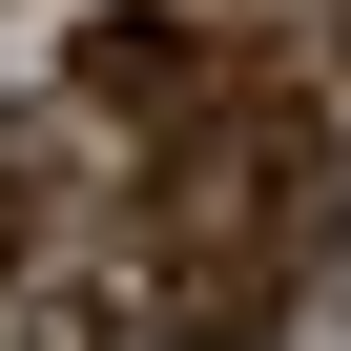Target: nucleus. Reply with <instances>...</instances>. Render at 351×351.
<instances>
[{"instance_id": "f257e3e1", "label": "nucleus", "mask_w": 351, "mask_h": 351, "mask_svg": "<svg viewBox=\"0 0 351 351\" xmlns=\"http://www.w3.org/2000/svg\"><path fill=\"white\" fill-rule=\"evenodd\" d=\"M330 269H351V145L289 62H228V104L186 145H145V186H124V289L186 351H269Z\"/></svg>"}, {"instance_id": "f03ea898", "label": "nucleus", "mask_w": 351, "mask_h": 351, "mask_svg": "<svg viewBox=\"0 0 351 351\" xmlns=\"http://www.w3.org/2000/svg\"><path fill=\"white\" fill-rule=\"evenodd\" d=\"M83 186H145V145H104L62 83L21 104V124H0V289H42V269H83L104 228H83Z\"/></svg>"}, {"instance_id": "7ed1b4c3", "label": "nucleus", "mask_w": 351, "mask_h": 351, "mask_svg": "<svg viewBox=\"0 0 351 351\" xmlns=\"http://www.w3.org/2000/svg\"><path fill=\"white\" fill-rule=\"evenodd\" d=\"M330 42H351V0H330Z\"/></svg>"}]
</instances>
